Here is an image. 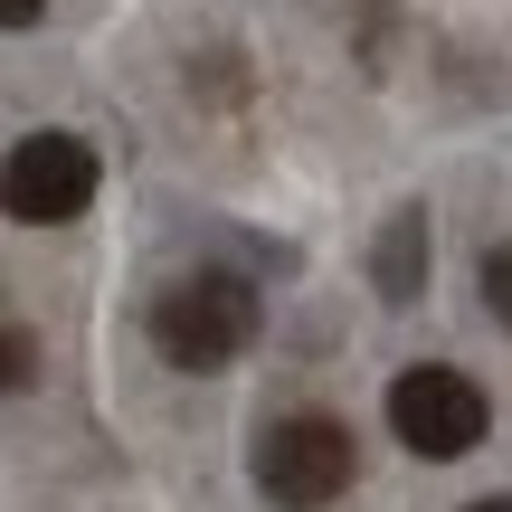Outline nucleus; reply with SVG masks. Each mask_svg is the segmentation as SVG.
<instances>
[{"instance_id":"423d86ee","label":"nucleus","mask_w":512,"mask_h":512,"mask_svg":"<svg viewBox=\"0 0 512 512\" xmlns=\"http://www.w3.org/2000/svg\"><path fill=\"white\" fill-rule=\"evenodd\" d=\"M29 380H38V332L19 313H0V399H19Z\"/></svg>"},{"instance_id":"6e6552de","label":"nucleus","mask_w":512,"mask_h":512,"mask_svg":"<svg viewBox=\"0 0 512 512\" xmlns=\"http://www.w3.org/2000/svg\"><path fill=\"white\" fill-rule=\"evenodd\" d=\"M48 19V0H0V29H38Z\"/></svg>"},{"instance_id":"f257e3e1","label":"nucleus","mask_w":512,"mask_h":512,"mask_svg":"<svg viewBox=\"0 0 512 512\" xmlns=\"http://www.w3.org/2000/svg\"><path fill=\"white\" fill-rule=\"evenodd\" d=\"M256 323H266V304H256V275H238V266L171 275V285L152 294V351H162L171 370H190V380L228 370L256 342Z\"/></svg>"},{"instance_id":"f03ea898","label":"nucleus","mask_w":512,"mask_h":512,"mask_svg":"<svg viewBox=\"0 0 512 512\" xmlns=\"http://www.w3.org/2000/svg\"><path fill=\"white\" fill-rule=\"evenodd\" d=\"M351 475H361V437H351L342 418H323V408L275 418L266 437H256V494H266L275 512H323V503H342Z\"/></svg>"},{"instance_id":"1a4fd4ad","label":"nucleus","mask_w":512,"mask_h":512,"mask_svg":"<svg viewBox=\"0 0 512 512\" xmlns=\"http://www.w3.org/2000/svg\"><path fill=\"white\" fill-rule=\"evenodd\" d=\"M465 512H512V494H484V503H465Z\"/></svg>"},{"instance_id":"0eeeda50","label":"nucleus","mask_w":512,"mask_h":512,"mask_svg":"<svg viewBox=\"0 0 512 512\" xmlns=\"http://www.w3.org/2000/svg\"><path fill=\"white\" fill-rule=\"evenodd\" d=\"M475 285H484V313L512 332V238H503V247H484V275H475Z\"/></svg>"},{"instance_id":"20e7f679","label":"nucleus","mask_w":512,"mask_h":512,"mask_svg":"<svg viewBox=\"0 0 512 512\" xmlns=\"http://www.w3.org/2000/svg\"><path fill=\"white\" fill-rule=\"evenodd\" d=\"M95 181H105V162H95L86 133H19V143L0 152V219L67 228V219H86Z\"/></svg>"},{"instance_id":"7ed1b4c3","label":"nucleus","mask_w":512,"mask_h":512,"mask_svg":"<svg viewBox=\"0 0 512 512\" xmlns=\"http://www.w3.org/2000/svg\"><path fill=\"white\" fill-rule=\"evenodd\" d=\"M389 427H399L408 456L456 465V456H475V446H484L494 399H484V380H475V370H456V361H408L399 380H389Z\"/></svg>"},{"instance_id":"39448f33","label":"nucleus","mask_w":512,"mask_h":512,"mask_svg":"<svg viewBox=\"0 0 512 512\" xmlns=\"http://www.w3.org/2000/svg\"><path fill=\"white\" fill-rule=\"evenodd\" d=\"M427 266H437V228H427V209H389V228L370 238V285H380V304H418L427 294Z\"/></svg>"}]
</instances>
